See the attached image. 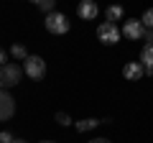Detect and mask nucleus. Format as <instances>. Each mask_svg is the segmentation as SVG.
<instances>
[{"instance_id":"15","label":"nucleus","mask_w":153,"mask_h":143,"mask_svg":"<svg viewBox=\"0 0 153 143\" xmlns=\"http://www.w3.org/2000/svg\"><path fill=\"white\" fill-rule=\"evenodd\" d=\"M56 123H59V125H69L71 118L66 115V112H56Z\"/></svg>"},{"instance_id":"12","label":"nucleus","mask_w":153,"mask_h":143,"mask_svg":"<svg viewBox=\"0 0 153 143\" xmlns=\"http://www.w3.org/2000/svg\"><path fill=\"white\" fill-rule=\"evenodd\" d=\"M10 54L16 56V59H21V61H26L28 56H31V54L26 51V46H23V44H13V46H10Z\"/></svg>"},{"instance_id":"5","label":"nucleus","mask_w":153,"mask_h":143,"mask_svg":"<svg viewBox=\"0 0 153 143\" xmlns=\"http://www.w3.org/2000/svg\"><path fill=\"white\" fill-rule=\"evenodd\" d=\"M16 112V100L8 89H0V120H10Z\"/></svg>"},{"instance_id":"2","label":"nucleus","mask_w":153,"mask_h":143,"mask_svg":"<svg viewBox=\"0 0 153 143\" xmlns=\"http://www.w3.org/2000/svg\"><path fill=\"white\" fill-rule=\"evenodd\" d=\"M120 36H123V31L115 26V23H110V21H105V23L97 26V39L102 41V44H107V46H115L120 41Z\"/></svg>"},{"instance_id":"21","label":"nucleus","mask_w":153,"mask_h":143,"mask_svg":"<svg viewBox=\"0 0 153 143\" xmlns=\"http://www.w3.org/2000/svg\"><path fill=\"white\" fill-rule=\"evenodd\" d=\"M41 143H56V141H41Z\"/></svg>"},{"instance_id":"1","label":"nucleus","mask_w":153,"mask_h":143,"mask_svg":"<svg viewBox=\"0 0 153 143\" xmlns=\"http://www.w3.org/2000/svg\"><path fill=\"white\" fill-rule=\"evenodd\" d=\"M21 79H23V69L18 64H3L0 66V89L16 87Z\"/></svg>"},{"instance_id":"19","label":"nucleus","mask_w":153,"mask_h":143,"mask_svg":"<svg viewBox=\"0 0 153 143\" xmlns=\"http://www.w3.org/2000/svg\"><path fill=\"white\" fill-rule=\"evenodd\" d=\"M89 143H110L107 138H94V141H89Z\"/></svg>"},{"instance_id":"7","label":"nucleus","mask_w":153,"mask_h":143,"mask_svg":"<svg viewBox=\"0 0 153 143\" xmlns=\"http://www.w3.org/2000/svg\"><path fill=\"white\" fill-rule=\"evenodd\" d=\"M97 13H100V8H97V3H94V0H82V3L76 5V16L84 18V21L97 18Z\"/></svg>"},{"instance_id":"17","label":"nucleus","mask_w":153,"mask_h":143,"mask_svg":"<svg viewBox=\"0 0 153 143\" xmlns=\"http://www.w3.org/2000/svg\"><path fill=\"white\" fill-rule=\"evenodd\" d=\"M143 39H146L148 44H153V28H146V36H143Z\"/></svg>"},{"instance_id":"13","label":"nucleus","mask_w":153,"mask_h":143,"mask_svg":"<svg viewBox=\"0 0 153 143\" xmlns=\"http://www.w3.org/2000/svg\"><path fill=\"white\" fill-rule=\"evenodd\" d=\"M140 23H143L146 28H153V8H148V10L140 16Z\"/></svg>"},{"instance_id":"4","label":"nucleus","mask_w":153,"mask_h":143,"mask_svg":"<svg viewBox=\"0 0 153 143\" xmlns=\"http://www.w3.org/2000/svg\"><path fill=\"white\" fill-rule=\"evenodd\" d=\"M44 74H46V61L41 59V56L31 54V56L26 59V77H31V79H44Z\"/></svg>"},{"instance_id":"18","label":"nucleus","mask_w":153,"mask_h":143,"mask_svg":"<svg viewBox=\"0 0 153 143\" xmlns=\"http://www.w3.org/2000/svg\"><path fill=\"white\" fill-rule=\"evenodd\" d=\"M5 64V49H3V46H0V66Z\"/></svg>"},{"instance_id":"9","label":"nucleus","mask_w":153,"mask_h":143,"mask_svg":"<svg viewBox=\"0 0 153 143\" xmlns=\"http://www.w3.org/2000/svg\"><path fill=\"white\" fill-rule=\"evenodd\" d=\"M140 64L146 66V74H153V44H146L140 51Z\"/></svg>"},{"instance_id":"6","label":"nucleus","mask_w":153,"mask_h":143,"mask_svg":"<svg viewBox=\"0 0 153 143\" xmlns=\"http://www.w3.org/2000/svg\"><path fill=\"white\" fill-rule=\"evenodd\" d=\"M123 36H128V39H143L146 36V26L140 23V18H128L125 26H123Z\"/></svg>"},{"instance_id":"20","label":"nucleus","mask_w":153,"mask_h":143,"mask_svg":"<svg viewBox=\"0 0 153 143\" xmlns=\"http://www.w3.org/2000/svg\"><path fill=\"white\" fill-rule=\"evenodd\" d=\"M13 143H26V141H18V138H16V141H13Z\"/></svg>"},{"instance_id":"11","label":"nucleus","mask_w":153,"mask_h":143,"mask_svg":"<svg viewBox=\"0 0 153 143\" xmlns=\"http://www.w3.org/2000/svg\"><path fill=\"white\" fill-rule=\"evenodd\" d=\"M100 123H102V120H94V118H87V120H79V123H76V130H79V133H87V130H92V128H97Z\"/></svg>"},{"instance_id":"3","label":"nucleus","mask_w":153,"mask_h":143,"mask_svg":"<svg viewBox=\"0 0 153 143\" xmlns=\"http://www.w3.org/2000/svg\"><path fill=\"white\" fill-rule=\"evenodd\" d=\"M46 31L49 33H54V36H61V33H66L69 31V21H66V16L64 13H49V16H46Z\"/></svg>"},{"instance_id":"10","label":"nucleus","mask_w":153,"mask_h":143,"mask_svg":"<svg viewBox=\"0 0 153 143\" xmlns=\"http://www.w3.org/2000/svg\"><path fill=\"white\" fill-rule=\"evenodd\" d=\"M123 16H125L123 5H110L107 10H105V18H107L110 23H115V21H123Z\"/></svg>"},{"instance_id":"8","label":"nucleus","mask_w":153,"mask_h":143,"mask_svg":"<svg viewBox=\"0 0 153 143\" xmlns=\"http://www.w3.org/2000/svg\"><path fill=\"white\" fill-rule=\"evenodd\" d=\"M123 77L125 79H140V77H146V66L140 61H128L123 66Z\"/></svg>"},{"instance_id":"14","label":"nucleus","mask_w":153,"mask_h":143,"mask_svg":"<svg viewBox=\"0 0 153 143\" xmlns=\"http://www.w3.org/2000/svg\"><path fill=\"white\" fill-rule=\"evenodd\" d=\"M54 5H56V0H41V3H38V8H41L46 16H49V13H54Z\"/></svg>"},{"instance_id":"16","label":"nucleus","mask_w":153,"mask_h":143,"mask_svg":"<svg viewBox=\"0 0 153 143\" xmlns=\"http://www.w3.org/2000/svg\"><path fill=\"white\" fill-rule=\"evenodd\" d=\"M16 138H13V133H8V130H3L0 133V143H13Z\"/></svg>"},{"instance_id":"22","label":"nucleus","mask_w":153,"mask_h":143,"mask_svg":"<svg viewBox=\"0 0 153 143\" xmlns=\"http://www.w3.org/2000/svg\"><path fill=\"white\" fill-rule=\"evenodd\" d=\"M31 3H36V5H38V3H41V0H31Z\"/></svg>"}]
</instances>
